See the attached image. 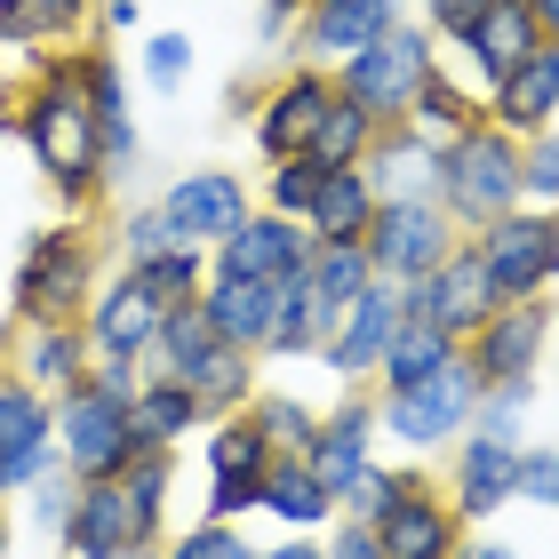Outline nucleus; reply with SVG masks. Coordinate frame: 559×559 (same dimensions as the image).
I'll list each match as a JSON object with an SVG mask.
<instances>
[{
	"mask_svg": "<svg viewBox=\"0 0 559 559\" xmlns=\"http://www.w3.org/2000/svg\"><path fill=\"white\" fill-rule=\"evenodd\" d=\"M16 136L40 160L48 192H57L64 209H81V200L105 192V152H96V112H88L81 57H64V48H48V57H40V72L16 96Z\"/></svg>",
	"mask_w": 559,
	"mask_h": 559,
	"instance_id": "f257e3e1",
	"label": "nucleus"
},
{
	"mask_svg": "<svg viewBox=\"0 0 559 559\" xmlns=\"http://www.w3.org/2000/svg\"><path fill=\"white\" fill-rule=\"evenodd\" d=\"M440 216L455 233H479V224L520 209V136H503L496 120H472L440 144Z\"/></svg>",
	"mask_w": 559,
	"mask_h": 559,
	"instance_id": "f03ea898",
	"label": "nucleus"
},
{
	"mask_svg": "<svg viewBox=\"0 0 559 559\" xmlns=\"http://www.w3.org/2000/svg\"><path fill=\"white\" fill-rule=\"evenodd\" d=\"M431 72H440V40L424 33V16H400L384 40H368L360 57L336 64V88L376 120V129H392V120H416Z\"/></svg>",
	"mask_w": 559,
	"mask_h": 559,
	"instance_id": "7ed1b4c3",
	"label": "nucleus"
},
{
	"mask_svg": "<svg viewBox=\"0 0 559 559\" xmlns=\"http://www.w3.org/2000/svg\"><path fill=\"white\" fill-rule=\"evenodd\" d=\"M96 280H105V248H96L88 224H48V233L24 240V257H16V320H81L88 312V296H96Z\"/></svg>",
	"mask_w": 559,
	"mask_h": 559,
	"instance_id": "20e7f679",
	"label": "nucleus"
},
{
	"mask_svg": "<svg viewBox=\"0 0 559 559\" xmlns=\"http://www.w3.org/2000/svg\"><path fill=\"white\" fill-rule=\"evenodd\" d=\"M376 392V384H368ZM472 400H479V376L455 360L440 368L431 384H400V392H376V440H392L400 455H448L455 440L472 431Z\"/></svg>",
	"mask_w": 559,
	"mask_h": 559,
	"instance_id": "39448f33",
	"label": "nucleus"
},
{
	"mask_svg": "<svg viewBox=\"0 0 559 559\" xmlns=\"http://www.w3.org/2000/svg\"><path fill=\"white\" fill-rule=\"evenodd\" d=\"M48 424H57V464L72 479H112L136 455V440H129V400L105 392L96 376H81V384H64L57 400H48Z\"/></svg>",
	"mask_w": 559,
	"mask_h": 559,
	"instance_id": "423d86ee",
	"label": "nucleus"
},
{
	"mask_svg": "<svg viewBox=\"0 0 559 559\" xmlns=\"http://www.w3.org/2000/svg\"><path fill=\"white\" fill-rule=\"evenodd\" d=\"M464 240L479 248V272H488L496 304L559 288V216L551 209H512V216L479 224V233H464Z\"/></svg>",
	"mask_w": 559,
	"mask_h": 559,
	"instance_id": "0eeeda50",
	"label": "nucleus"
},
{
	"mask_svg": "<svg viewBox=\"0 0 559 559\" xmlns=\"http://www.w3.org/2000/svg\"><path fill=\"white\" fill-rule=\"evenodd\" d=\"M551 328H559V304H551V296L496 304V312L464 336V368L479 376V384H520V376H544Z\"/></svg>",
	"mask_w": 559,
	"mask_h": 559,
	"instance_id": "6e6552de",
	"label": "nucleus"
},
{
	"mask_svg": "<svg viewBox=\"0 0 559 559\" xmlns=\"http://www.w3.org/2000/svg\"><path fill=\"white\" fill-rule=\"evenodd\" d=\"M455 240H464V233L440 216V200H376V224L360 233L376 280H392V288H416Z\"/></svg>",
	"mask_w": 559,
	"mask_h": 559,
	"instance_id": "1a4fd4ad",
	"label": "nucleus"
},
{
	"mask_svg": "<svg viewBox=\"0 0 559 559\" xmlns=\"http://www.w3.org/2000/svg\"><path fill=\"white\" fill-rule=\"evenodd\" d=\"M400 312H408V304H400L392 280H368V288H360L336 320L320 328L312 360H320L328 376H336V384H368L376 360H384V344H392V328H400Z\"/></svg>",
	"mask_w": 559,
	"mask_h": 559,
	"instance_id": "9d476101",
	"label": "nucleus"
},
{
	"mask_svg": "<svg viewBox=\"0 0 559 559\" xmlns=\"http://www.w3.org/2000/svg\"><path fill=\"white\" fill-rule=\"evenodd\" d=\"M152 200H160L168 233L185 240V248H216L224 233H240L248 209H257V192H248L240 168H185V176H168Z\"/></svg>",
	"mask_w": 559,
	"mask_h": 559,
	"instance_id": "9b49d317",
	"label": "nucleus"
},
{
	"mask_svg": "<svg viewBox=\"0 0 559 559\" xmlns=\"http://www.w3.org/2000/svg\"><path fill=\"white\" fill-rule=\"evenodd\" d=\"M57 464V424H48V400L33 384H16V376H0V503H24L40 488Z\"/></svg>",
	"mask_w": 559,
	"mask_h": 559,
	"instance_id": "f8f14e48",
	"label": "nucleus"
},
{
	"mask_svg": "<svg viewBox=\"0 0 559 559\" xmlns=\"http://www.w3.org/2000/svg\"><path fill=\"white\" fill-rule=\"evenodd\" d=\"M160 320H168V304L152 296L144 272H129V264H112L105 280H96V296H88V312H81L96 360H105V352H120V360H144L152 336H160Z\"/></svg>",
	"mask_w": 559,
	"mask_h": 559,
	"instance_id": "ddd939ff",
	"label": "nucleus"
},
{
	"mask_svg": "<svg viewBox=\"0 0 559 559\" xmlns=\"http://www.w3.org/2000/svg\"><path fill=\"white\" fill-rule=\"evenodd\" d=\"M400 304H408L416 320L448 328V336L464 344L472 328L496 312V288H488V272H479V248H472V240H455L448 257H440V264H431V272L416 280V288H400Z\"/></svg>",
	"mask_w": 559,
	"mask_h": 559,
	"instance_id": "4468645a",
	"label": "nucleus"
},
{
	"mask_svg": "<svg viewBox=\"0 0 559 559\" xmlns=\"http://www.w3.org/2000/svg\"><path fill=\"white\" fill-rule=\"evenodd\" d=\"M328 96H336V72L328 64H288L280 81L248 105V129H257V152L264 160H280V152H304V136L320 129V112H328Z\"/></svg>",
	"mask_w": 559,
	"mask_h": 559,
	"instance_id": "2eb2a0df",
	"label": "nucleus"
},
{
	"mask_svg": "<svg viewBox=\"0 0 559 559\" xmlns=\"http://www.w3.org/2000/svg\"><path fill=\"white\" fill-rule=\"evenodd\" d=\"M536 40H544V24H536V9H527V0H488V9L472 16V33H455L440 57L464 64V88H472V96H488Z\"/></svg>",
	"mask_w": 559,
	"mask_h": 559,
	"instance_id": "dca6fc26",
	"label": "nucleus"
},
{
	"mask_svg": "<svg viewBox=\"0 0 559 559\" xmlns=\"http://www.w3.org/2000/svg\"><path fill=\"white\" fill-rule=\"evenodd\" d=\"M400 16H408L400 0H304L296 9V57L336 72L344 57H360L368 40H384Z\"/></svg>",
	"mask_w": 559,
	"mask_h": 559,
	"instance_id": "f3484780",
	"label": "nucleus"
},
{
	"mask_svg": "<svg viewBox=\"0 0 559 559\" xmlns=\"http://www.w3.org/2000/svg\"><path fill=\"white\" fill-rule=\"evenodd\" d=\"M0 360H9L16 384H33L40 400H57L64 384H81L88 376V328L81 320H16L9 328V344H0Z\"/></svg>",
	"mask_w": 559,
	"mask_h": 559,
	"instance_id": "a211bd4d",
	"label": "nucleus"
},
{
	"mask_svg": "<svg viewBox=\"0 0 559 559\" xmlns=\"http://www.w3.org/2000/svg\"><path fill=\"white\" fill-rule=\"evenodd\" d=\"M312 257V233H304V216H280V209H248L240 233H224L209 248V272H240V280H288L304 272Z\"/></svg>",
	"mask_w": 559,
	"mask_h": 559,
	"instance_id": "6ab92c4d",
	"label": "nucleus"
},
{
	"mask_svg": "<svg viewBox=\"0 0 559 559\" xmlns=\"http://www.w3.org/2000/svg\"><path fill=\"white\" fill-rule=\"evenodd\" d=\"M512 472H520V448L488 440V431H464V440L448 448L440 496L455 503V520H464V527H488L503 503H512Z\"/></svg>",
	"mask_w": 559,
	"mask_h": 559,
	"instance_id": "aec40b11",
	"label": "nucleus"
},
{
	"mask_svg": "<svg viewBox=\"0 0 559 559\" xmlns=\"http://www.w3.org/2000/svg\"><path fill=\"white\" fill-rule=\"evenodd\" d=\"M479 120H496L503 136H536L559 120V40H536L503 81L479 96Z\"/></svg>",
	"mask_w": 559,
	"mask_h": 559,
	"instance_id": "412c9836",
	"label": "nucleus"
},
{
	"mask_svg": "<svg viewBox=\"0 0 559 559\" xmlns=\"http://www.w3.org/2000/svg\"><path fill=\"white\" fill-rule=\"evenodd\" d=\"M81 81H88V112H96V152H105V185H120V176L136 168V96H129V72H120V57H105V48H81Z\"/></svg>",
	"mask_w": 559,
	"mask_h": 559,
	"instance_id": "4be33fe9",
	"label": "nucleus"
},
{
	"mask_svg": "<svg viewBox=\"0 0 559 559\" xmlns=\"http://www.w3.org/2000/svg\"><path fill=\"white\" fill-rule=\"evenodd\" d=\"M368 527H376V544H384V559H455L464 551V520H455V503L431 488V479L408 488L392 512H376Z\"/></svg>",
	"mask_w": 559,
	"mask_h": 559,
	"instance_id": "5701e85b",
	"label": "nucleus"
},
{
	"mask_svg": "<svg viewBox=\"0 0 559 559\" xmlns=\"http://www.w3.org/2000/svg\"><path fill=\"white\" fill-rule=\"evenodd\" d=\"M360 168H368L376 200H431L440 192V136H424L416 120H392V129H376Z\"/></svg>",
	"mask_w": 559,
	"mask_h": 559,
	"instance_id": "b1692460",
	"label": "nucleus"
},
{
	"mask_svg": "<svg viewBox=\"0 0 559 559\" xmlns=\"http://www.w3.org/2000/svg\"><path fill=\"white\" fill-rule=\"evenodd\" d=\"M57 551H64V559H129V551H136L129 503H120L112 479H81V488H72V512H64V527H57Z\"/></svg>",
	"mask_w": 559,
	"mask_h": 559,
	"instance_id": "393cba45",
	"label": "nucleus"
},
{
	"mask_svg": "<svg viewBox=\"0 0 559 559\" xmlns=\"http://www.w3.org/2000/svg\"><path fill=\"white\" fill-rule=\"evenodd\" d=\"M257 512L280 527V536H320L328 520H336V496L312 479V464L304 455H272V472H264V503Z\"/></svg>",
	"mask_w": 559,
	"mask_h": 559,
	"instance_id": "a878e982",
	"label": "nucleus"
},
{
	"mask_svg": "<svg viewBox=\"0 0 559 559\" xmlns=\"http://www.w3.org/2000/svg\"><path fill=\"white\" fill-rule=\"evenodd\" d=\"M200 320L216 328L224 344H248L257 352L264 344V328H272V280H240V272H209L200 280Z\"/></svg>",
	"mask_w": 559,
	"mask_h": 559,
	"instance_id": "bb28decb",
	"label": "nucleus"
},
{
	"mask_svg": "<svg viewBox=\"0 0 559 559\" xmlns=\"http://www.w3.org/2000/svg\"><path fill=\"white\" fill-rule=\"evenodd\" d=\"M464 360V344L448 336V328H431V320H416V312H400V328H392V344H384V360H376V376L368 384L376 392H400V384H431L440 368H455Z\"/></svg>",
	"mask_w": 559,
	"mask_h": 559,
	"instance_id": "cd10ccee",
	"label": "nucleus"
},
{
	"mask_svg": "<svg viewBox=\"0 0 559 559\" xmlns=\"http://www.w3.org/2000/svg\"><path fill=\"white\" fill-rule=\"evenodd\" d=\"M120 503H129V527H136V551H152L168 536V488H176V448H136L129 464L112 472Z\"/></svg>",
	"mask_w": 559,
	"mask_h": 559,
	"instance_id": "c85d7f7f",
	"label": "nucleus"
},
{
	"mask_svg": "<svg viewBox=\"0 0 559 559\" xmlns=\"http://www.w3.org/2000/svg\"><path fill=\"white\" fill-rule=\"evenodd\" d=\"M200 424H209V408H200L185 384H168V376H144L129 392V440L136 448H185Z\"/></svg>",
	"mask_w": 559,
	"mask_h": 559,
	"instance_id": "c756f323",
	"label": "nucleus"
},
{
	"mask_svg": "<svg viewBox=\"0 0 559 559\" xmlns=\"http://www.w3.org/2000/svg\"><path fill=\"white\" fill-rule=\"evenodd\" d=\"M368 224H376L368 168H328L320 192H312V209H304V233H312V240H360Z\"/></svg>",
	"mask_w": 559,
	"mask_h": 559,
	"instance_id": "7c9ffc66",
	"label": "nucleus"
},
{
	"mask_svg": "<svg viewBox=\"0 0 559 559\" xmlns=\"http://www.w3.org/2000/svg\"><path fill=\"white\" fill-rule=\"evenodd\" d=\"M200 464H209V479H264V472H272L264 424L248 416V408L209 416V424H200Z\"/></svg>",
	"mask_w": 559,
	"mask_h": 559,
	"instance_id": "2f4dec72",
	"label": "nucleus"
},
{
	"mask_svg": "<svg viewBox=\"0 0 559 559\" xmlns=\"http://www.w3.org/2000/svg\"><path fill=\"white\" fill-rule=\"evenodd\" d=\"M376 280V264H368V248L360 240H312V257H304V288H312V312H320V328L344 312L352 296H360Z\"/></svg>",
	"mask_w": 559,
	"mask_h": 559,
	"instance_id": "473e14b6",
	"label": "nucleus"
},
{
	"mask_svg": "<svg viewBox=\"0 0 559 559\" xmlns=\"http://www.w3.org/2000/svg\"><path fill=\"white\" fill-rule=\"evenodd\" d=\"M209 352H216V328L200 320V304H168L160 336H152V352H144V376H168V384L192 392V376H200Z\"/></svg>",
	"mask_w": 559,
	"mask_h": 559,
	"instance_id": "72a5a7b5",
	"label": "nucleus"
},
{
	"mask_svg": "<svg viewBox=\"0 0 559 559\" xmlns=\"http://www.w3.org/2000/svg\"><path fill=\"white\" fill-rule=\"evenodd\" d=\"M96 0H0V40L24 48V57H48L57 40H72L88 24Z\"/></svg>",
	"mask_w": 559,
	"mask_h": 559,
	"instance_id": "f704fd0d",
	"label": "nucleus"
},
{
	"mask_svg": "<svg viewBox=\"0 0 559 559\" xmlns=\"http://www.w3.org/2000/svg\"><path fill=\"white\" fill-rule=\"evenodd\" d=\"M320 344V312H312V288H304V272L272 280V328L257 344V360H312Z\"/></svg>",
	"mask_w": 559,
	"mask_h": 559,
	"instance_id": "c9c22d12",
	"label": "nucleus"
},
{
	"mask_svg": "<svg viewBox=\"0 0 559 559\" xmlns=\"http://www.w3.org/2000/svg\"><path fill=\"white\" fill-rule=\"evenodd\" d=\"M257 368H264V360H257L248 344H224V336H216V352H209V360H200V376H192V400H200L209 416H233V408H248V400L264 392Z\"/></svg>",
	"mask_w": 559,
	"mask_h": 559,
	"instance_id": "e433bc0d",
	"label": "nucleus"
},
{
	"mask_svg": "<svg viewBox=\"0 0 559 559\" xmlns=\"http://www.w3.org/2000/svg\"><path fill=\"white\" fill-rule=\"evenodd\" d=\"M368 144H376V120L352 105V96L336 88L328 96V112H320V129L304 136V152H312V160H328V168H360L368 160Z\"/></svg>",
	"mask_w": 559,
	"mask_h": 559,
	"instance_id": "4c0bfd02",
	"label": "nucleus"
},
{
	"mask_svg": "<svg viewBox=\"0 0 559 559\" xmlns=\"http://www.w3.org/2000/svg\"><path fill=\"white\" fill-rule=\"evenodd\" d=\"M536 392H544V376H520V384H479V400H472V431H488V440L520 448L527 424H536Z\"/></svg>",
	"mask_w": 559,
	"mask_h": 559,
	"instance_id": "58836bf2",
	"label": "nucleus"
},
{
	"mask_svg": "<svg viewBox=\"0 0 559 559\" xmlns=\"http://www.w3.org/2000/svg\"><path fill=\"white\" fill-rule=\"evenodd\" d=\"M408 488H424V472H416V464H376V455H368V464L344 479L336 512H344V520H376V512H392V503L408 496Z\"/></svg>",
	"mask_w": 559,
	"mask_h": 559,
	"instance_id": "ea45409f",
	"label": "nucleus"
},
{
	"mask_svg": "<svg viewBox=\"0 0 559 559\" xmlns=\"http://www.w3.org/2000/svg\"><path fill=\"white\" fill-rule=\"evenodd\" d=\"M248 416L264 424L272 455H304L320 440V408H312V400H296V392H257V400H248Z\"/></svg>",
	"mask_w": 559,
	"mask_h": 559,
	"instance_id": "a19ab883",
	"label": "nucleus"
},
{
	"mask_svg": "<svg viewBox=\"0 0 559 559\" xmlns=\"http://www.w3.org/2000/svg\"><path fill=\"white\" fill-rule=\"evenodd\" d=\"M320 176H328V160H312V152H280V160L264 168V192H257V209L304 216V209H312V192H320Z\"/></svg>",
	"mask_w": 559,
	"mask_h": 559,
	"instance_id": "79ce46f5",
	"label": "nucleus"
},
{
	"mask_svg": "<svg viewBox=\"0 0 559 559\" xmlns=\"http://www.w3.org/2000/svg\"><path fill=\"white\" fill-rule=\"evenodd\" d=\"M520 209L559 216V120L536 129V136H520Z\"/></svg>",
	"mask_w": 559,
	"mask_h": 559,
	"instance_id": "37998d69",
	"label": "nucleus"
},
{
	"mask_svg": "<svg viewBox=\"0 0 559 559\" xmlns=\"http://www.w3.org/2000/svg\"><path fill=\"white\" fill-rule=\"evenodd\" d=\"M257 544L240 536V520H192V527H176V536L152 544V559H248Z\"/></svg>",
	"mask_w": 559,
	"mask_h": 559,
	"instance_id": "c03bdc74",
	"label": "nucleus"
},
{
	"mask_svg": "<svg viewBox=\"0 0 559 559\" xmlns=\"http://www.w3.org/2000/svg\"><path fill=\"white\" fill-rule=\"evenodd\" d=\"M472 120H479V96H472V88L440 64V72H431V88H424V105H416V129L448 144L455 129H472Z\"/></svg>",
	"mask_w": 559,
	"mask_h": 559,
	"instance_id": "a18cd8bd",
	"label": "nucleus"
},
{
	"mask_svg": "<svg viewBox=\"0 0 559 559\" xmlns=\"http://www.w3.org/2000/svg\"><path fill=\"white\" fill-rule=\"evenodd\" d=\"M129 272H144V288L160 296V304H192L200 280H209V248H160V257H144Z\"/></svg>",
	"mask_w": 559,
	"mask_h": 559,
	"instance_id": "49530a36",
	"label": "nucleus"
},
{
	"mask_svg": "<svg viewBox=\"0 0 559 559\" xmlns=\"http://www.w3.org/2000/svg\"><path fill=\"white\" fill-rule=\"evenodd\" d=\"M160 248H185V240L168 233L160 200H136V209H120V224H112V257H120V264H144V257H160Z\"/></svg>",
	"mask_w": 559,
	"mask_h": 559,
	"instance_id": "de8ad7c7",
	"label": "nucleus"
},
{
	"mask_svg": "<svg viewBox=\"0 0 559 559\" xmlns=\"http://www.w3.org/2000/svg\"><path fill=\"white\" fill-rule=\"evenodd\" d=\"M192 57H200V48H192V33H176V24H168V33H144V88L176 96L192 81Z\"/></svg>",
	"mask_w": 559,
	"mask_h": 559,
	"instance_id": "09e8293b",
	"label": "nucleus"
},
{
	"mask_svg": "<svg viewBox=\"0 0 559 559\" xmlns=\"http://www.w3.org/2000/svg\"><path fill=\"white\" fill-rule=\"evenodd\" d=\"M512 503H544V512H559V448L551 440H520Z\"/></svg>",
	"mask_w": 559,
	"mask_h": 559,
	"instance_id": "8fccbe9b",
	"label": "nucleus"
},
{
	"mask_svg": "<svg viewBox=\"0 0 559 559\" xmlns=\"http://www.w3.org/2000/svg\"><path fill=\"white\" fill-rule=\"evenodd\" d=\"M320 559H384V544H376L368 520H344V512H336V520L320 527Z\"/></svg>",
	"mask_w": 559,
	"mask_h": 559,
	"instance_id": "3c124183",
	"label": "nucleus"
},
{
	"mask_svg": "<svg viewBox=\"0 0 559 559\" xmlns=\"http://www.w3.org/2000/svg\"><path fill=\"white\" fill-rule=\"evenodd\" d=\"M72 488H81L72 472H48L40 488L24 496V512H33V527H40V536H57V527H64V512H72Z\"/></svg>",
	"mask_w": 559,
	"mask_h": 559,
	"instance_id": "603ef678",
	"label": "nucleus"
},
{
	"mask_svg": "<svg viewBox=\"0 0 559 559\" xmlns=\"http://www.w3.org/2000/svg\"><path fill=\"white\" fill-rule=\"evenodd\" d=\"M479 9H488V0H424V33L448 48L455 33H472V16H479Z\"/></svg>",
	"mask_w": 559,
	"mask_h": 559,
	"instance_id": "864d4df0",
	"label": "nucleus"
},
{
	"mask_svg": "<svg viewBox=\"0 0 559 559\" xmlns=\"http://www.w3.org/2000/svg\"><path fill=\"white\" fill-rule=\"evenodd\" d=\"M288 33H296V9H280V0H257V40L288 48Z\"/></svg>",
	"mask_w": 559,
	"mask_h": 559,
	"instance_id": "5fc2aeb1",
	"label": "nucleus"
},
{
	"mask_svg": "<svg viewBox=\"0 0 559 559\" xmlns=\"http://www.w3.org/2000/svg\"><path fill=\"white\" fill-rule=\"evenodd\" d=\"M455 559H520V544H503L496 527H464V551Z\"/></svg>",
	"mask_w": 559,
	"mask_h": 559,
	"instance_id": "6e6d98bb",
	"label": "nucleus"
},
{
	"mask_svg": "<svg viewBox=\"0 0 559 559\" xmlns=\"http://www.w3.org/2000/svg\"><path fill=\"white\" fill-rule=\"evenodd\" d=\"M248 559H320V536H280V544H257Z\"/></svg>",
	"mask_w": 559,
	"mask_h": 559,
	"instance_id": "4d7b16f0",
	"label": "nucleus"
},
{
	"mask_svg": "<svg viewBox=\"0 0 559 559\" xmlns=\"http://www.w3.org/2000/svg\"><path fill=\"white\" fill-rule=\"evenodd\" d=\"M105 24H112V33H136L144 9H136V0H105Z\"/></svg>",
	"mask_w": 559,
	"mask_h": 559,
	"instance_id": "13d9d810",
	"label": "nucleus"
},
{
	"mask_svg": "<svg viewBox=\"0 0 559 559\" xmlns=\"http://www.w3.org/2000/svg\"><path fill=\"white\" fill-rule=\"evenodd\" d=\"M536 9V24H544V40H559V0H527Z\"/></svg>",
	"mask_w": 559,
	"mask_h": 559,
	"instance_id": "bf43d9fd",
	"label": "nucleus"
},
{
	"mask_svg": "<svg viewBox=\"0 0 559 559\" xmlns=\"http://www.w3.org/2000/svg\"><path fill=\"white\" fill-rule=\"evenodd\" d=\"M0 559H9V520H0Z\"/></svg>",
	"mask_w": 559,
	"mask_h": 559,
	"instance_id": "052dcab7",
	"label": "nucleus"
},
{
	"mask_svg": "<svg viewBox=\"0 0 559 559\" xmlns=\"http://www.w3.org/2000/svg\"><path fill=\"white\" fill-rule=\"evenodd\" d=\"M280 9H304V0H280Z\"/></svg>",
	"mask_w": 559,
	"mask_h": 559,
	"instance_id": "680f3d73",
	"label": "nucleus"
},
{
	"mask_svg": "<svg viewBox=\"0 0 559 559\" xmlns=\"http://www.w3.org/2000/svg\"><path fill=\"white\" fill-rule=\"evenodd\" d=\"M129 559H152V551H129Z\"/></svg>",
	"mask_w": 559,
	"mask_h": 559,
	"instance_id": "e2e57ef3",
	"label": "nucleus"
},
{
	"mask_svg": "<svg viewBox=\"0 0 559 559\" xmlns=\"http://www.w3.org/2000/svg\"><path fill=\"white\" fill-rule=\"evenodd\" d=\"M0 57H9V40H0Z\"/></svg>",
	"mask_w": 559,
	"mask_h": 559,
	"instance_id": "0e129e2a",
	"label": "nucleus"
}]
</instances>
